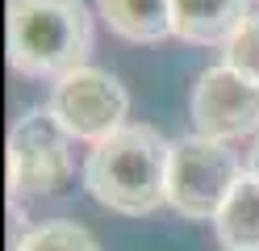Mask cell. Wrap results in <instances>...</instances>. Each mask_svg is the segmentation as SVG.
<instances>
[{
	"instance_id": "ba28073f",
	"label": "cell",
	"mask_w": 259,
	"mask_h": 251,
	"mask_svg": "<svg viewBox=\"0 0 259 251\" xmlns=\"http://www.w3.org/2000/svg\"><path fill=\"white\" fill-rule=\"evenodd\" d=\"M101 21L125 42H163L171 38V0H96Z\"/></svg>"
},
{
	"instance_id": "8992f818",
	"label": "cell",
	"mask_w": 259,
	"mask_h": 251,
	"mask_svg": "<svg viewBox=\"0 0 259 251\" xmlns=\"http://www.w3.org/2000/svg\"><path fill=\"white\" fill-rule=\"evenodd\" d=\"M192 130L213 142H234L259 130V84L234 67H209L192 88Z\"/></svg>"
},
{
	"instance_id": "52a82bcc",
	"label": "cell",
	"mask_w": 259,
	"mask_h": 251,
	"mask_svg": "<svg viewBox=\"0 0 259 251\" xmlns=\"http://www.w3.org/2000/svg\"><path fill=\"white\" fill-rule=\"evenodd\" d=\"M251 17V0H171V33L192 46H226Z\"/></svg>"
},
{
	"instance_id": "7c38bea8",
	"label": "cell",
	"mask_w": 259,
	"mask_h": 251,
	"mask_svg": "<svg viewBox=\"0 0 259 251\" xmlns=\"http://www.w3.org/2000/svg\"><path fill=\"white\" fill-rule=\"evenodd\" d=\"M247 176H255L259 180V138L251 142V151H247Z\"/></svg>"
},
{
	"instance_id": "7a4b0ae2",
	"label": "cell",
	"mask_w": 259,
	"mask_h": 251,
	"mask_svg": "<svg viewBox=\"0 0 259 251\" xmlns=\"http://www.w3.org/2000/svg\"><path fill=\"white\" fill-rule=\"evenodd\" d=\"M9 67L29 80H63L92 55V13L84 0H9Z\"/></svg>"
},
{
	"instance_id": "277c9868",
	"label": "cell",
	"mask_w": 259,
	"mask_h": 251,
	"mask_svg": "<svg viewBox=\"0 0 259 251\" xmlns=\"http://www.w3.org/2000/svg\"><path fill=\"white\" fill-rule=\"evenodd\" d=\"M71 180V134L51 109H29L9 130V197H51Z\"/></svg>"
},
{
	"instance_id": "5b68a950",
	"label": "cell",
	"mask_w": 259,
	"mask_h": 251,
	"mask_svg": "<svg viewBox=\"0 0 259 251\" xmlns=\"http://www.w3.org/2000/svg\"><path fill=\"white\" fill-rule=\"evenodd\" d=\"M51 109L63 130L79 142H105L109 134H117L130 117V92L117 76H109L105 67H75L51 88Z\"/></svg>"
},
{
	"instance_id": "6da1fadb",
	"label": "cell",
	"mask_w": 259,
	"mask_h": 251,
	"mask_svg": "<svg viewBox=\"0 0 259 251\" xmlns=\"http://www.w3.org/2000/svg\"><path fill=\"white\" fill-rule=\"evenodd\" d=\"M171 142L147 122H125L84 159V189L96 205L121 218H142L167 205Z\"/></svg>"
},
{
	"instance_id": "9c48e42d",
	"label": "cell",
	"mask_w": 259,
	"mask_h": 251,
	"mask_svg": "<svg viewBox=\"0 0 259 251\" xmlns=\"http://www.w3.org/2000/svg\"><path fill=\"white\" fill-rule=\"evenodd\" d=\"M213 234L222 247L234 251H259V180L242 172L234 193L226 197V205L213 218Z\"/></svg>"
},
{
	"instance_id": "30bf717a",
	"label": "cell",
	"mask_w": 259,
	"mask_h": 251,
	"mask_svg": "<svg viewBox=\"0 0 259 251\" xmlns=\"http://www.w3.org/2000/svg\"><path fill=\"white\" fill-rule=\"evenodd\" d=\"M13 251H101V247L79 222H42L29 226Z\"/></svg>"
},
{
	"instance_id": "8fae6325",
	"label": "cell",
	"mask_w": 259,
	"mask_h": 251,
	"mask_svg": "<svg viewBox=\"0 0 259 251\" xmlns=\"http://www.w3.org/2000/svg\"><path fill=\"white\" fill-rule=\"evenodd\" d=\"M222 50H226V67H234L238 76L259 84V13H251Z\"/></svg>"
},
{
	"instance_id": "3957f363",
	"label": "cell",
	"mask_w": 259,
	"mask_h": 251,
	"mask_svg": "<svg viewBox=\"0 0 259 251\" xmlns=\"http://www.w3.org/2000/svg\"><path fill=\"white\" fill-rule=\"evenodd\" d=\"M242 163L230 142H213L201 134L171 142V163H167V205L188 218V222H213L226 197L242 180Z\"/></svg>"
},
{
	"instance_id": "4fadbf2b",
	"label": "cell",
	"mask_w": 259,
	"mask_h": 251,
	"mask_svg": "<svg viewBox=\"0 0 259 251\" xmlns=\"http://www.w3.org/2000/svg\"><path fill=\"white\" fill-rule=\"evenodd\" d=\"M222 251H234V247H222Z\"/></svg>"
}]
</instances>
